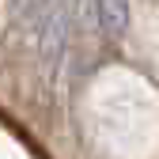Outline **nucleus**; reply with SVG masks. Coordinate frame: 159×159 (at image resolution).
<instances>
[{
    "label": "nucleus",
    "mask_w": 159,
    "mask_h": 159,
    "mask_svg": "<svg viewBox=\"0 0 159 159\" xmlns=\"http://www.w3.org/2000/svg\"><path fill=\"white\" fill-rule=\"evenodd\" d=\"M68 15H72L68 4H46L42 27H38V57H42V68H46L49 80L57 76V68H61V61H65V46H68Z\"/></svg>",
    "instance_id": "f257e3e1"
},
{
    "label": "nucleus",
    "mask_w": 159,
    "mask_h": 159,
    "mask_svg": "<svg viewBox=\"0 0 159 159\" xmlns=\"http://www.w3.org/2000/svg\"><path fill=\"white\" fill-rule=\"evenodd\" d=\"M91 11L98 15V30H102V38L117 42V38L125 34V23H129V4H125V0H102V4H95Z\"/></svg>",
    "instance_id": "f03ea898"
}]
</instances>
